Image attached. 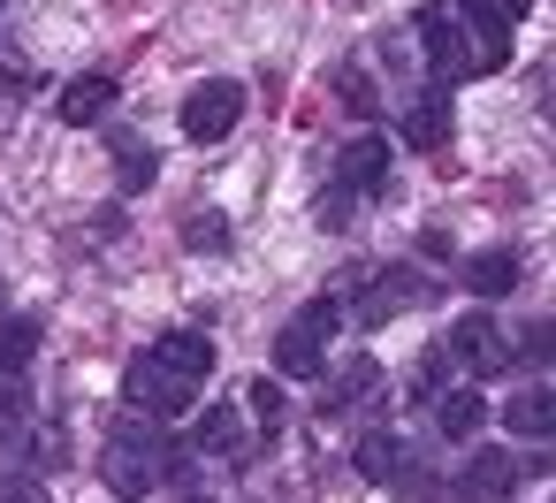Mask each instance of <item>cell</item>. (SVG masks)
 I'll return each mask as SVG.
<instances>
[{"label":"cell","mask_w":556,"mask_h":503,"mask_svg":"<svg viewBox=\"0 0 556 503\" xmlns=\"http://www.w3.org/2000/svg\"><path fill=\"white\" fill-rule=\"evenodd\" d=\"M168 465H176V450L161 442V419H123V427L108 435V450H100V480H108L123 503L153 495Z\"/></svg>","instance_id":"1"},{"label":"cell","mask_w":556,"mask_h":503,"mask_svg":"<svg viewBox=\"0 0 556 503\" xmlns=\"http://www.w3.org/2000/svg\"><path fill=\"white\" fill-rule=\"evenodd\" d=\"M336 328H343V305H336V298H313V305L275 336V381H320Z\"/></svg>","instance_id":"2"},{"label":"cell","mask_w":556,"mask_h":503,"mask_svg":"<svg viewBox=\"0 0 556 503\" xmlns=\"http://www.w3.org/2000/svg\"><path fill=\"white\" fill-rule=\"evenodd\" d=\"M419 39H427V70H434L442 85L480 77V32H465L450 9H419Z\"/></svg>","instance_id":"3"},{"label":"cell","mask_w":556,"mask_h":503,"mask_svg":"<svg viewBox=\"0 0 556 503\" xmlns=\"http://www.w3.org/2000/svg\"><path fill=\"white\" fill-rule=\"evenodd\" d=\"M123 397H130V412H146V419H176V412L199 397V381H184L176 366H161L153 351H138L130 374H123Z\"/></svg>","instance_id":"4"},{"label":"cell","mask_w":556,"mask_h":503,"mask_svg":"<svg viewBox=\"0 0 556 503\" xmlns=\"http://www.w3.org/2000/svg\"><path fill=\"white\" fill-rule=\"evenodd\" d=\"M237 123H244V85H229V77L191 85V100H184V138H191V146H214V138H229Z\"/></svg>","instance_id":"5"},{"label":"cell","mask_w":556,"mask_h":503,"mask_svg":"<svg viewBox=\"0 0 556 503\" xmlns=\"http://www.w3.org/2000/svg\"><path fill=\"white\" fill-rule=\"evenodd\" d=\"M434 298V282L419 275V267H381L374 282H366V298H358V328H381V320H396V313H412V305H427Z\"/></svg>","instance_id":"6"},{"label":"cell","mask_w":556,"mask_h":503,"mask_svg":"<svg viewBox=\"0 0 556 503\" xmlns=\"http://www.w3.org/2000/svg\"><path fill=\"white\" fill-rule=\"evenodd\" d=\"M450 359L465 366V374H503V328H495V313L488 305H472V313H457V328H450Z\"/></svg>","instance_id":"7"},{"label":"cell","mask_w":556,"mask_h":503,"mask_svg":"<svg viewBox=\"0 0 556 503\" xmlns=\"http://www.w3.org/2000/svg\"><path fill=\"white\" fill-rule=\"evenodd\" d=\"M389 161H396V146H389L381 130H366V138H351V146H343L336 184H343L351 199H366V191H381V184H389Z\"/></svg>","instance_id":"8"},{"label":"cell","mask_w":556,"mask_h":503,"mask_svg":"<svg viewBox=\"0 0 556 503\" xmlns=\"http://www.w3.org/2000/svg\"><path fill=\"white\" fill-rule=\"evenodd\" d=\"M518 488V457L510 450H472V465L457 473V495L465 503H495V495H510Z\"/></svg>","instance_id":"9"},{"label":"cell","mask_w":556,"mask_h":503,"mask_svg":"<svg viewBox=\"0 0 556 503\" xmlns=\"http://www.w3.org/2000/svg\"><path fill=\"white\" fill-rule=\"evenodd\" d=\"M108 108H115V77L108 70H92V77H77V85H62V123L70 130H92V123H108Z\"/></svg>","instance_id":"10"},{"label":"cell","mask_w":556,"mask_h":503,"mask_svg":"<svg viewBox=\"0 0 556 503\" xmlns=\"http://www.w3.org/2000/svg\"><path fill=\"white\" fill-rule=\"evenodd\" d=\"M153 359L176 366L184 381H206V374H214V336H206V328H168V336L153 343Z\"/></svg>","instance_id":"11"},{"label":"cell","mask_w":556,"mask_h":503,"mask_svg":"<svg viewBox=\"0 0 556 503\" xmlns=\"http://www.w3.org/2000/svg\"><path fill=\"white\" fill-rule=\"evenodd\" d=\"M374 389H381V366H374V359H351V366H336V374L320 381V404H313V412L336 419V412H351V404L374 397Z\"/></svg>","instance_id":"12"},{"label":"cell","mask_w":556,"mask_h":503,"mask_svg":"<svg viewBox=\"0 0 556 503\" xmlns=\"http://www.w3.org/2000/svg\"><path fill=\"white\" fill-rule=\"evenodd\" d=\"M244 427H252L244 404H206V412H199V450H206V457H237V450H244Z\"/></svg>","instance_id":"13"},{"label":"cell","mask_w":556,"mask_h":503,"mask_svg":"<svg viewBox=\"0 0 556 503\" xmlns=\"http://www.w3.org/2000/svg\"><path fill=\"white\" fill-rule=\"evenodd\" d=\"M404 146H419V153H442L450 146V100H412L404 108Z\"/></svg>","instance_id":"14"},{"label":"cell","mask_w":556,"mask_h":503,"mask_svg":"<svg viewBox=\"0 0 556 503\" xmlns=\"http://www.w3.org/2000/svg\"><path fill=\"white\" fill-rule=\"evenodd\" d=\"M434 427H442L450 442H472V435L488 427V397H480V389H450V397L434 404Z\"/></svg>","instance_id":"15"},{"label":"cell","mask_w":556,"mask_h":503,"mask_svg":"<svg viewBox=\"0 0 556 503\" xmlns=\"http://www.w3.org/2000/svg\"><path fill=\"white\" fill-rule=\"evenodd\" d=\"M503 427H510V435H526V442H548V427H556V404H548V389H526V397H510V404H503Z\"/></svg>","instance_id":"16"},{"label":"cell","mask_w":556,"mask_h":503,"mask_svg":"<svg viewBox=\"0 0 556 503\" xmlns=\"http://www.w3.org/2000/svg\"><path fill=\"white\" fill-rule=\"evenodd\" d=\"M518 282V260L510 252H480V260H465V290H480V298H503Z\"/></svg>","instance_id":"17"},{"label":"cell","mask_w":556,"mask_h":503,"mask_svg":"<svg viewBox=\"0 0 556 503\" xmlns=\"http://www.w3.org/2000/svg\"><path fill=\"white\" fill-rule=\"evenodd\" d=\"M396 465H404V442H396V435H389V427H381V435H366V442H358V473H366V480H374V488H381V480H396Z\"/></svg>","instance_id":"18"},{"label":"cell","mask_w":556,"mask_h":503,"mask_svg":"<svg viewBox=\"0 0 556 503\" xmlns=\"http://www.w3.org/2000/svg\"><path fill=\"white\" fill-rule=\"evenodd\" d=\"M153 146H138V138H115V176H123V191H146L153 184Z\"/></svg>","instance_id":"19"},{"label":"cell","mask_w":556,"mask_h":503,"mask_svg":"<svg viewBox=\"0 0 556 503\" xmlns=\"http://www.w3.org/2000/svg\"><path fill=\"white\" fill-rule=\"evenodd\" d=\"M282 412H290V404H282V381H275V374L244 389V419H260V435H275V427H282Z\"/></svg>","instance_id":"20"},{"label":"cell","mask_w":556,"mask_h":503,"mask_svg":"<svg viewBox=\"0 0 556 503\" xmlns=\"http://www.w3.org/2000/svg\"><path fill=\"white\" fill-rule=\"evenodd\" d=\"M31 351H39V320H9V328H0V374H24Z\"/></svg>","instance_id":"21"},{"label":"cell","mask_w":556,"mask_h":503,"mask_svg":"<svg viewBox=\"0 0 556 503\" xmlns=\"http://www.w3.org/2000/svg\"><path fill=\"white\" fill-rule=\"evenodd\" d=\"M457 9H465V16H472L480 32H510V24H518V16L533 9V0H457Z\"/></svg>","instance_id":"22"},{"label":"cell","mask_w":556,"mask_h":503,"mask_svg":"<svg viewBox=\"0 0 556 503\" xmlns=\"http://www.w3.org/2000/svg\"><path fill=\"white\" fill-rule=\"evenodd\" d=\"M184 252H229V222L222 214H191L184 222Z\"/></svg>","instance_id":"23"},{"label":"cell","mask_w":556,"mask_h":503,"mask_svg":"<svg viewBox=\"0 0 556 503\" xmlns=\"http://www.w3.org/2000/svg\"><path fill=\"white\" fill-rule=\"evenodd\" d=\"M336 92H343V108H351V115H374V85H366L358 70H343V77H336Z\"/></svg>","instance_id":"24"},{"label":"cell","mask_w":556,"mask_h":503,"mask_svg":"<svg viewBox=\"0 0 556 503\" xmlns=\"http://www.w3.org/2000/svg\"><path fill=\"white\" fill-rule=\"evenodd\" d=\"M24 473V442L9 435V419H0V480H16Z\"/></svg>","instance_id":"25"},{"label":"cell","mask_w":556,"mask_h":503,"mask_svg":"<svg viewBox=\"0 0 556 503\" xmlns=\"http://www.w3.org/2000/svg\"><path fill=\"white\" fill-rule=\"evenodd\" d=\"M351 206H358V199H351V191H343V184H328V191H320V222H328V229H336V222H343V214H351Z\"/></svg>","instance_id":"26"},{"label":"cell","mask_w":556,"mask_h":503,"mask_svg":"<svg viewBox=\"0 0 556 503\" xmlns=\"http://www.w3.org/2000/svg\"><path fill=\"white\" fill-rule=\"evenodd\" d=\"M0 503H54L39 480H0Z\"/></svg>","instance_id":"27"},{"label":"cell","mask_w":556,"mask_h":503,"mask_svg":"<svg viewBox=\"0 0 556 503\" xmlns=\"http://www.w3.org/2000/svg\"><path fill=\"white\" fill-rule=\"evenodd\" d=\"M518 359H526V366H548V320L526 328V351H518Z\"/></svg>","instance_id":"28"},{"label":"cell","mask_w":556,"mask_h":503,"mask_svg":"<svg viewBox=\"0 0 556 503\" xmlns=\"http://www.w3.org/2000/svg\"><path fill=\"white\" fill-rule=\"evenodd\" d=\"M0 9H9V0H0Z\"/></svg>","instance_id":"29"}]
</instances>
